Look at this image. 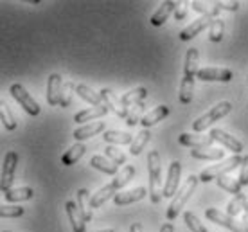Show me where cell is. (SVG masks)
<instances>
[{"instance_id": "cell-1", "label": "cell", "mask_w": 248, "mask_h": 232, "mask_svg": "<svg viewBox=\"0 0 248 232\" xmlns=\"http://www.w3.org/2000/svg\"><path fill=\"white\" fill-rule=\"evenodd\" d=\"M198 49H189L186 54V67H184V79L180 85V103L189 105L192 101V92H194V76L198 74Z\"/></svg>"}, {"instance_id": "cell-2", "label": "cell", "mask_w": 248, "mask_h": 232, "mask_svg": "<svg viewBox=\"0 0 248 232\" xmlns=\"http://www.w3.org/2000/svg\"><path fill=\"white\" fill-rule=\"evenodd\" d=\"M148 175H149V200L153 203H160L164 196V186H162V164L160 153L156 150L149 151L148 155Z\"/></svg>"}, {"instance_id": "cell-3", "label": "cell", "mask_w": 248, "mask_h": 232, "mask_svg": "<svg viewBox=\"0 0 248 232\" xmlns=\"http://www.w3.org/2000/svg\"><path fill=\"white\" fill-rule=\"evenodd\" d=\"M200 178L194 175H189V178L186 180V184L182 186L180 189H178V193L174 195L173 201H171V205L168 207V213H166V216H168L169 221H174L176 220V216L180 214V211L184 207H186L187 200L191 198V195L194 193V189H196V186H198Z\"/></svg>"}, {"instance_id": "cell-4", "label": "cell", "mask_w": 248, "mask_h": 232, "mask_svg": "<svg viewBox=\"0 0 248 232\" xmlns=\"http://www.w3.org/2000/svg\"><path fill=\"white\" fill-rule=\"evenodd\" d=\"M243 164V157L241 155H234V157H230L229 160H225L221 164H216V166H211V168H207L200 173V182H211L214 178H221V176H227L230 171H234L236 168H239Z\"/></svg>"}, {"instance_id": "cell-5", "label": "cell", "mask_w": 248, "mask_h": 232, "mask_svg": "<svg viewBox=\"0 0 248 232\" xmlns=\"http://www.w3.org/2000/svg\"><path fill=\"white\" fill-rule=\"evenodd\" d=\"M232 112V105H230L229 101H221V103H217L216 107H212L209 112L202 115L200 119H196L192 123V130L194 132H203L205 128H209L212 123H216L217 119H221L225 115H229Z\"/></svg>"}, {"instance_id": "cell-6", "label": "cell", "mask_w": 248, "mask_h": 232, "mask_svg": "<svg viewBox=\"0 0 248 232\" xmlns=\"http://www.w3.org/2000/svg\"><path fill=\"white\" fill-rule=\"evenodd\" d=\"M205 216H207V220L214 221V223L225 227V229H229V231H232V232H248V225L245 221H236L232 216L221 213V211H217V209H214V207L207 209V211H205Z\"/></svg>"}, {"instance_id": "cell-7", "label": "cell", "mask_w": 248, "mask_h": 232, "mask_svg": "<svg viewBox=\"0 0 248 232\" xmlns=\"http://www.w3.org/2000/svg\"><path fill=\"white\" fill-rule=\"evenodd\" d=\"M9 92H11V95L15 97V101H16V103H18L20 107L24 108L29 115H32V117H34V115H40V112H42L40 105L32 99L31 94H29V92H27V90H25L20 83H15V85H11Z\"/></svg>"}, {"instance_id": "cell-8", "label": "cell", "mask_w": 248, "mask_h": 232, "mask_svg": "<svg viewBox=\"0 0 248 232\" xmlns=\"http://www.w3.org/2000/svg\"><path fill=\"white\" fill-rule=\"evenodd\" d=\"M16 164H18V153H16V151H7L6 157H4L2 180H0L2 193H6L7 189H11L13 178H15V171H16Z\"/></svg>"}, {"instance_id": "cell-9", "label": "cell", "mask_w": 248, "mask_h": 232, "mask_svg": "<svg viewBox=\"0 0 248 232\" xmlns=\"http://www.w3.org/2000/svg\"><path fill=\"white\" fill-rule=\"evenodd\" d=\"M63 88H65V83H63L62 76L50 74L49 81H47V103H49L50 107L62 105Z\"/></svg>"}, {"instance_id": "cell-10", "label": "cell", "mask_w": 248, "mask_h": 232, "mask_svg": "<svg viewBox=\"0 0 248 232\" xmlns=\"http://www.w3.org/2000/svg\"><path fill=\"white\" fill-rule=\"evenodd\" d=\"M99 94H101V97H103V105H106V107H108V110H112L117 117H123V119H126V117H128L130 108L124 107L123 99H119L117 95L113 94L110 88H103Z\"/></svg>"}, {"instance_id": "cell-11", "label": "cell", "mask_w": 248, "mask_h": 232, "mask_svg": "<svg viewBox=\"0 0 248 232\" xmlns=\"http://www.w3.org/2000/svg\"><path fill=\"white\" fill-rule=\"evenodd\" d=\"M180 173H182V164L178 160L171 162L168 171V180L164 184V196L166 198H174L178 193V184H180Z\"/></svg>"}, {"instance_id": "cell-12", "label": "cell", "mask_w": 248, "mask_h": 232, "mask_svg": "<svg viewBox=\"0 0 248 232\" xmlns=\"http://www.w3.org/2000/svg\"><path fill=\"white\" fill-rule=\"evenodd\" d=\"M178 140L182 146H187L191 150H207V148H212V144L216 142L211 135H194V133H182Z\"/></svg>"}, {"instance_id": "cell-13", "label": "cell", "mask_w": 248, "mask_h": 232, "mask_svg": "<svg viewBox=\"0 0 248 232\" xmlns=\"http://www.w3.org/2000/svg\"><path fill=\"white\" fill-rule=\"evenodd\" d=\"M202 81H219V83H229L234 77V72L230 69H216V67H207V69H200L196 74Z\"/></svg>"}, {"instance_id": "cell-14", "label": "cell", "mask_w": 248, "mask_h": 232, "mask_svg": "<svg viewBox=\"0 0 248 232\" xmlns=\"http://www.w3.org/2000/svg\"><path fill=\"white\" fill-rule=\"evenodd\" d=\"M211 137L214 139L216 142L223 144L227 150L234 151L236 155H241V151L245 150V146H243L241 140H237L236 137H232V135H229V133L223 132V130H219V128H212Z\"/></svg>"}, {"instance_id": "cell-15", "label": "cell", "mask_w": 248, "mask_h": 232, "mask_svg": "<svg viewBox=\"0 0 248 232\" xmlns=\"http://www.w3.org/2000/svg\"><path fill=\"white\" fill-rule=\"evenodd\" d=\"M212 20H214V18H211V16H200V18H196L192 24H189L186 29L180 32V40H184V42H187V40H192L196 34H200L202 31H205L207 27H211Z\"/></svg>"}, {"instance_id": "cell-16", "label": "cell", "mask_w": 248, "mask_h": 232, "mask_svg": "<svg viewBox=\"0 0 248 232\" xmlns=\"http://www.w3.org/2000/svg\"><path fill=\"white\" fill-rule=\"evenodd\" d=\"M146 195H149V191H146V187H135V189H131V191L117 193V196L113 198V203H115V205L135 203V201H140L142 198H146Z\"/></svg>"}, {"instance_id": "cell-17", "label": "cell", "mask_w": 248, "mask_h": 232, "mask_svg": "<svg viewBox=\"0 0 248 232\" xmlns=\"http://www.w3.org/2000/svg\"><path fill=\"white\" fill-rule=\"evenodd\" d=\"M178 6H180V2H173V0L164 2V4L156 9L155 15L151 16V24L155 25V27H160V25H164V24H166V20L169 18V15L176 11V9H178Z\"/></svg>"}, {"instance_id": "cell-18", "label": "cell", "mask_w": 248, "mask_h": 232, "mask_svg": "<svg viewBox=\"0 0 248 232\" xmlns=\"http://www.w3.org/2000/svg\"><path fill=\"white\" fill-rule=\"evenodd\" d=\"M67 214H68V220H70V225H72V231L74 232H87V223L85 220L81 218L79 209H78V203H74V200L67 201Z\"/></svg>"}, {"instance_id": "cell-19", "label": "cell", "mask_w": 248, "mask_h": 232, "mask_svg": "<svg viewBox=\"0 0 248 232\" xmlns=\"http://www.w3.org/2000/svg\"><path fill=\"white\" fill-rule=\"evenodd\" d=\"M169 115V107H166V105H158L156 108H153L151 112H148L146 115L142 117V121H140V124H142L144 130H148V128H151V126H155L158 121L166 119Z\"/></svg>"}, {"instance_id": "cell-20", "label": "cell", "mask_w": 248, "mask_h": 232, "mask_svg": "<svg viewBox=\"0 0 248 232\" xmlns=\"http://www.w3.org/2000/svg\"><path fill=\"white\" fill-rule=\"evenodd\" d=\"M106 112H108V107L106 105H101V107H92L88 110H83V112H78L74 115V123L81 124V123H87V121L99 119V117H105Z\"/></svg>"}, {"instance_id": "cell-21", "label": "cell", "mask_w": 248, "mask_h": 232, "mask_svg": "<svg viewBox=\"0 0 248 232\" xmlns=\"http://www.w3.org/2000/svg\"><path fill=\"white\" fill-rule=\"evenodd\" d=\"M76 203H78L81 218L85 220V223H88V221L92 220V211H90L92 203H90V200H88V189H79V191H78Z\"/></svg>"}, {"instance_id": "cell-22", "label": "cell", "mask_w": 248, "mask_h": 232, "mask_svg": "<svg viewBox=\"0 0 248 232\" xmlns=\"http://www.w3.org/2000/svg\"><path fill=\"white\" fill-rule=\"evenodd\" d=\"M115 196H117V189L113 187V184L110 182L108 186H103V187L90 198V203H92V207H101L103 203H106L110 198H115Z\"/></svg>"}, {"instance_id": "cell-23", "label": "cell", "mask_w": 248, "mask_h": 232, "mask_svg": "<svg viewBox=\"0 0 248 232\" xmlns=\"http://www.w3.org/2000/svg\"><path fill=\"white\" fill-rule=\"evenodd\" d=\"M90 166L95 168V170H99L101 173H105V175H115L117 173V164H113L110 158L103 157V155H93L90 158Z\"/></svg>"}, {"instance_id": "cell-24", "label": "cell", "mask_w": 248, "mask_h": 232, "mask_svg": "<svg viewBox=\"0 0 248 232\" xmlns=\"http://www.w3.org/2000/svg\"><path fill=\"white\" fill-rule=\"evenodd\" d=\"M34 196V191L31 187H16V189H7L4 193V198L6 201H11V203H18V201L31 200Z\"/></svg>"}, {"instance_id": "cell-25", "label": "cell", "mask_w": 248, "mask_h": 232, "mask_svg": "<svg viewBox=\"0 0 248 232\" xmlns=\"http://www.w3.org/2000/svg\"><path fill=\"white\" fill-rule=\"evenodd\" d=\"M146 97H148V88L139 87V88H133V90H130V92H126L121 99H123L124 107L131 108V107H135V105H139V103H144V99H146Z\"/></svg>"}, {"instance_id": "cell-26", "label": "cell", "mask_w": 248, "mask_h": 232, "mask_svg": "<svg viewBox=\"0 0 248 232\" xmlns=\"http://www.w3.org/2000/svg\"><path fill=\"white\" fill-rule=\"evenodd\" d=\"M105 130V123H92V124H87V126H81L78 130H74V139L76 140H87V139L93 137V135H97Z\"/></svg>"}, {"instance_id": "cell-27", "label": "cell", "mask_w": 248, "mask_h": 232, "mask_svg": "<svg viewBox=\"0 0 248 232\" xmlns=\"http://www.w3.org/2000/svg\"><path fill=\"white\" fill-rule=\"evenodd\" d=\"M76 92H78V95H79L81 99L90 103V105H93V107H101V105H103V97H101V94L99 92H93L88 85H83V83L78 85V87H76Z\"/></svg>"}, {"instance_id": "cell-28", "label": "cell", "mask_w": 248, "mask_h": 232, "mask_svg": "<svg viewBox=\"0 0 248 232\" xmlns=\"http://www.w3.org/2000/svg\"><path fill=\"white\" fill-rule=\"evenodd\" d=\"M103 139H105L106 142H110V144L121 146V144H131L135 137H131V133H128V132H117V130H110V132L103 133Z\"/></svg>"}, {"instance_id": "cell-29", "label": "cell", "mask_w": 248, "mask_h": 232, "mask_svg": "<svg viewBox=\"0 0 248 232\" xmlns=\"http://www.w3.org/2000/svg\"><path fill=\"white\" fill-rule=\"evenodd\" d=\"M87 153V148H85V144H74L70 150H67V153L62 157V164L63 166H74L78 160H79L83 155Z\"/></svg>"}, {"instance_id": "cell-30", "label": "cell", "mask_w": 248, "mask_h": 232, "mask_svg": "<svg viewBox=\"0 0 248 232\" xmlns=\"http://www.w3.org/2000/svg\"><path fill=\"white\" fill-rule=\"evenodd\" d=\"M192 158H200V160H221L225 157L223 150L217 148H207V150H191Z\"/></svg>"}, {"instance_id": "cell-31", "label": "cell", "mask_w": 248, "mask_h": 232, "mask_svg": "<svg viewBox=\"0 0 248 232\" xmlns=\"http://www.w3.org/2000/svg\"><path fill=\"white\" fill-rule=\"evenodd\" d=\"M133 176H135V168L133 166H124L123 170L119 171L117 173V176L113 178V187L117 189H123L126 184H130L131 180H133Z\"/></svg>"}, {"instance_id": "cell-32", "label": "cell", "mask_w": 248, "mask_h": 232, "mask_svg": "<svg viewBox=\"0 0 248 232\" xmlns=\"http://www.w3.org/2000/svg\"><path fill=\"white\" fill-rule=\"evenodd\" d=\"M149 139H151V133H149V130H142L140 133H137L135 139H133V142L130 144V153L131 155H140L142 153V150L146 148V144L149 142Z\"/></svg>"}, {"instance_id": "cell-33", "label": "cell", "mask_w": 248, "mask_h": 232, "mask_svg": "<svg viewBox=\"0 0 248 232\" xmlns=\"http://www.w3.org/2000/svg\"><path fill=\"white\" fill-rule=\"evenodd\" d=\"M216 184H217V187L225 189V191H227V193H230V195H234V196L241 195V187H243V186L239 184V180H234V178H230L229 175L221 176V178H217Z\"/></svg>"}, {"instance_id": "cell-34", "label": "cell", "mask_w": 248, "mask_h": 232, "mask_svg": "<svg viewBox=\"0 0 248 232\" xmlns=\"http://www.w3.org/2000/svg\"><path fill=\"white\" fill-rule=\"evenodd\" d=\"M248 203V200H247V195L245 193H241V195H237V196H234L232 200L229 201V207H227V214L229 216H237V214L241 213V211H245V205Z\"/></svg>"}, {"instance_id": "cell-35", "label": "cell", "mask_w": 248, "mask_h": 232, "mask_svg": "<svg viewBox=\"0 0 248 232\" xmlns=\"http://www.w3.org/2000/svg\"><path fill=\"white\" fill-rule=\"evenodd\" d=\"M223 34H225V22L221 18H214L211 27H209V38H211V42H214V44L221 42Z\"/></svg>"}, {"instance_id": "cell-36", "label": "cell", "mask_w": 248, "mask_h": 232, "mask_svg": "<svg viewBox=\"0 0 248 232\" xmlns=\"http://www.w3.org/2000/svg\"><path fill=\"white\" fill-rule=\"evenodd\" d=\"M0 115H2V124L6 126V130L13 132L16 128V117L13 115V112L9 110V107H7L6 103L0 105Z\"/></svg>"}, {"instance_id": "cell-37", "label": "cell", "mask_w": 248, "mask_h": 232, "mask_svg": "<svg viewBox=\"0 0 248 232\" xmlns=\"http://www.w3.org/2000/svg\"><path fill=\"white\" fill-rule=\"evenodd\" d=\"M144 110H146L144 103H139V105H135V107H131L130 113H128V117H126V124L130 126V128H133L137 123H140V121H142V117H144V115H142Z\"/></svg>"}, {"instance_id": "cell-38", "label": "cell", "mask_w": 248, "mask_h": 232, "mask_svg": "<svg viewBox=\"0 0 248 232\" xmlns=\"http://www.w3.org/2000/svg\"><path fill=\"white\" fill-rule=\"evenodd\" d=\"M184 220H186V225L189 227V231L191 232H209L203 227V223L198 220V216H196L194 213H191V211H187V213L184 214Z\"/></svg>"}, {"instance_id": "cell-39", "label": "cell", "mask_w": 248, "mask_h": 232, "mask_svg": "<svg viewBox=\"0 0 248 232\" xmlns=\"http://www.w3.org/2000/svg\"><path fill=\"white\" fill-rule=\"evenodd\" d=\"M105 157L110 158L113 164H117V166H123L126 162V155H124L123 151H119L117 148H113V146H108L105 148Z\"/></svg>"}, {"instance_id": "cell-40", "label": "cell", "mask_w": 248, "mask_h": 232, "mask_svg": "<svg viewBox=\"0 0 248 232\" xmlns=\"http://www.w3.org/2000/svg\"><path fill=\"white\" fill-rule=\"evenodd\" d=\"M22 214H24V207H18V205H2L0 207L2 218H18Z\"/></svg>"}, {"instance_id": "cell-41", "label": "cell", "mask_w": 248, "mask_h": 232, "mask_svg": "<svg viewBox=\"0 0 248 232\" xmlns=\"http://www.w3.org/2000/svg\"><path fill=\"white\" fill-rule=\"evenodd\" d=\"M78 85H74L72 81H67L65 83V88H63V97H62V108H67L70 107V99H72V92L76 90Z\"/></svg>"}, {"instance_id": "cell-42", "label": "cell", "mask_w": 248, "mask_h": 232, "mask_svg": "<svg viewBox=\"0 0 248 232\" xmlns=\"http://www.w3.org/2000/svg\"><path fill=\"white\" fill-rule=\"evenodd\" d=\"M239 184L241 186H248V155L243 157V164H241V171H239Z\"/></svg>"}, {"instance_id": "cell-43", "label": "cell", "mask_w": 248, "mask_h": 232, "mask_svg": "<svg viewBox=\"0 0 248 232\" xmlns=\"http://www.w3.org/2000/svg\"><path fill=\"white\" fill-rule=\"evenodd\" d=\"M216 6L219 7V11H237L239 9V2H216Z\"/></svg>"}, {"instance_id": "cell-44", "label": "cell", "mask_w": 248, "mask_h": 232, "mask_svg": "<svg viewBox=\"0 0 248 232\" xmlns=\"http://www.w3.org/2000/svg\"><path fill=\"white\" fill-rule=\"evenodd\" d=\"M186 11H187V7L180 2V6H178V9L174 11V20H182V18H184V16H186Z\"/></svg>"}, {"instance_id": "cell-45", "label": "cell", "mask_w": 248, "mask_h": 232, "mask_svg": "<svg viewBox=\"0 0 248 232\" xmlns=\"http://www.w3.org/2000/svg\"><path fill=\"white\" fill-rule=\"evenodd\" d=\"M130 232H144V229H142V223H139V221H135V223H131V227H130Z\"/></svg>"}, {"instance_id": "cell-46", "label": "cell", "mask_w": 248, "mask_h": 232, "mask_svg": "<svg viewBox=\"0 0 248 232\" xmlns=\"http://www.w3.org/2000/svg\"><path fill=\"white\" fill-rule=\"evenodd\" d=\"M160 232H174V227H173V223H164V225L160 227Z\"/></svg>"}, {"instance_id": "cell-47", "label": "cell", "mask_w": 248, "mask_h": 232, "mask_svg": "<svg viewBox=\"0 0 248 232\" xmlns=\"http://www.w3.org/2000/svg\"><path fill=\"white\" fill-rule=\"evenodd\" d=\"M97 232H115L113 229H106V231H97Z\"/></svg>"}, {"instance_id": "cell-48", "label": "cell", "mask_w": 248, "mask_h": 232, "mask_svg": "<svg viewBox=\"0 0 248 232\" xmlns=\"http://www.w3.org/2000/svg\"><path fill=\"white\" fill-rule=\"evenodd\" d=\"M245 216H248V203L245 205Z\"/></svg>"}, {"instance_id": "cell-49", "label": "cell", "mask_w": 248, "mask_h": 232, "mask_svg": "<svg viewBox=\"0 0 248 232\" xmlns=\"http://www.w3.org/2000/svg\"><path fill=\"white\" fill-rule=\"evenodd\" d=\"M243 221H245V223L248 225V216H245V220H243Z\"/></svg>"}, {"instance_id": "cell-50", "label": "cell", "mask_w": 248, "mask_h": 232, "mask_svg": "<svg viewBox=\"0 0 248 232\" xmlns=\"http://www.w3.org/2000/svg\"><path fill=\"white\" fill-rule=\"evenodd\" d=\"M2 232H9V231H2Z\"/></svg>"}]
</instances>
